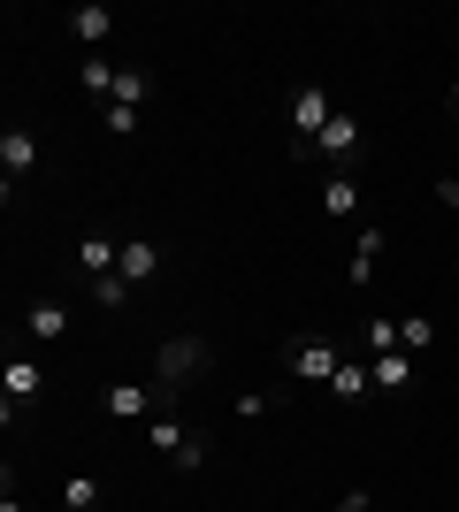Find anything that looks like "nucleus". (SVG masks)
Masks as SVG:
<instances>
[{"instance_id":"f257e3e1","label":"nucleus","mask_w":459,"mask_h":512,"mask_svg":"<svg viewBox=\"0 0 459 512\" xmlns=\"http://www.w3.org/2000/svg\"><path fill=\"white\" fill-rule=\"evenodd\" d=\"M146 444L161 451V459H169L176 474H199V467H207V436H199V428L184 421V413H176L169 398H161V413L146 421Z\"/></svg>"},{"instance_id":"f03ea898","label":"nucleus","mask_w":459,"mask_h":512,"mask_svg":"<svg viewBox=\"0 0 459 512\" xmlns=\"http://www.w3.org/2000/svg\"><path fill=\"white\" fill-rule=\"evenodd\" d=\"M46 398V367L23 352L16 337H8V367H0V421H16V413H31Z\"/></svg>"},{"instance_id":"7ed1b4c3","label":"nucleus","mask_w":459,"mask_h":512,"mask_svg":"<svg viewBox=\"0 0 459 512\" xmlns=\"http://www.w3.org/2000/svg\"><path fill=\"white\" fill-rule=\"evenodd\" d=\"M207 367H215L207 337H169L161 352H153V390H184V383H199Z\"/></svg>"},{"instance_id":"20e7f679","label":"nucleus","mask_w":459,"mask_h":512,"mask_svg":"<svg viewBox=\"0 0 459 512\" xmlns=\"http://www.w3.org/2000/svg\"><path fill=\"white\" fill-rule=\"evenodd\" d=\"M329 123H337V100H329L322 85L291 92V153H299V161H314V138H322Z\"/></svg>"},{"instance_id":"39448f33","label":"nucleus","mask_w":459,"mask_h":512,"mask_svg":"<svg viewBox=\"0 0 459 512\" xmlns=\"http://www.w3.org/2000/svg\"><path fill=\"white\" fill-rule=\"evenodd\" d=\"M31 169H39V138H31L23 123H8L0 130V199H16V184Z\"/></svg>"},{"instance_id":"423d86ee","label":"nucleus","mask_w":459,"mask_h":512,"mask_svg":"<svg viewBox=\"0 0 459 512\" xmlns=\"http://www.w3.org/2000/svg\"><path fill=\"white\" fill-rule=\"evenodd\" d=\"M284 360H291V375H299V383H322V390H329V375L345 367V352H337L329 337H299Z\"/></svg>"},{"instance_id":"0eeeda50","label":"nucleus","mask_w":459,"mask_h":512,"mask_svg":"<svg viewBox=\"0 0 459 512\" xmlns=\"http://www.w3.org/2000/svg\"><path fill=\"white\" fill-rule=\"evenodd\" d=\"M100 406H108V421H153V413H161V390L108 383V390H100Z\"/></svg>"},{"instance_id":"6e6552de","label":"nucleus","mask_w":459,"mask_h":512,"mask_svg":"<svg viewBox=\"0 0 459 512\" xmlns=\"http://www.w3.org/2000/svg\"><path fill=\"white\" fill-rule=\"evenodd\" d=\"M314 153H322V161H337V169H345V161H360V115H345V107H337V123L314 138Z\"/></svg>"},{"instance_id":"1a4fd4ad","label":"nucleus","mask_w":459,"mask_h":512,"mask_svg":"<svg viewBox=\"0 0 459 512\" xmlns=\"http://www.w3.org/2000/svg\"><path fill=\"white\" fill-rule=\"evenodd\" d=\"M115 276L131 283V291H138V283H153V276H161V245H153V237H123V260H115Z\"/></svg>"},{"instance_id":"9d476101","label":"nucleus","mask_w":459,"mask_h":512,"mask_svg":"<svg viewBox=\"0 0 459 512\" xmlns=\"http://www.w3.org/2000/svg\"><path fill=\"white\" fill-rule=\"evenodd\" d=\"M23 337H31V344H62V337H69V306H62V299H31Z\"/></svg>"},{"instance_id":"9b49d317","label":"nucleus","mask_w":459,"mask_h":512,"mask_svg":"<svg viewBox=\"0 0 459 512\" xmlns=\"http://www.w3.org/2000/svg\"><path fill=\"white\" fill-rule=\"evenodd\" d=\"M115 260H123V237H108V230L77 237V268H85V276H115Z\"/></svg>"},{"instance_id":"f8f14e48","label":"nucleus","mask_w":459,"mask_h":512,"mask_svg":"<svg viewBox=\"0 0 459 512\" xmlns=\"http://www.w3.org/2000/svg\"><path fill=\"white\" fill-rule=\"evenodd\" d=\"M115 31V8H100V0H85V8H69V39L77 46H100Z\"/></svg>"},{"instance_id":"ddd939ff","label":"nucleus","mask_w":459,"mask_h":512,"mask_svg":"<svg viewBox=\"0 0 459 512\" xmlns=\"http://www.w3.org/2000/svg\"><path fill=\"white\" fill-rule=\"evenodd\" d=\"M329 398H337V406H360V398H375L368 360H345V367H337V375H329Z\"/></svg>"},{"instance_id":"4468645a","label":"nucleus","mask_w":459,"mask_h":512,"mask_svg":"<svg viewBox=\"0 0 459 512\" xmlns=\"http://www.w3.org/2000/svg\"><path fill=\"white\" fill-rule=\"evenodd\" d=\"M368 375H375V390H414V352H375Z\"/></svg>"},{"instance_id":"2eb2a0df","label":"nucleus","mask_w":459,"mask_h":512,"mask_svg":"<svg viewBox=\"0 0 459 512\" xmlns=\"http://www.w3.org/2000/svg\"><path fill=\"white\" fill-rule=\"evenodd\" d=\"M375 260H383V230H360L352 237V260H345V283H368Z\"/></svg>"},{"instance_id":"dca6fc26","label":"nucleus","mask_w":459,"mask_h":512,"mask_svg":"<svg viewBox=\"0 0 459 512\" xmlns=\"http://www.w3.org/2000/svg\"><path fill=\"white\" fill-rule=\"evenodd\" d=\"M352 207H360V184H352V176L337 169V176H329V184H322V214H329V222H345Z\"/></svg>"},{"instance_id":"f3484780","label":"nucleus","mask_w":459,"mask_h":512,"mask_svg":"<svg viewBox=\"0 0 459 512\" xmlns=\"http://www.w3.org/2000/svg\"><path fill=\"white\" fill-rule=\"evenodd\" d=\"M146 100H153V77H146V69H115L108 107H146Z\"/></svg>"},{"instance_id":"a211bd4d","label":"nucleus","mask_w":459,"mask_h":512,"mask_svg":"<svg viewBox=\"0 0 459 512\" xmlns=\"http://www.w3.org/2000/svg\"><path fill=\"white\" fill-rule=\"evenodd\" d=\"M77 85H85L92 100H108V92H115V62H108V54H85V69H77Z\"/></svg>"},{"instance_id":"6ab92c4d","label":"nucleus","mask_w":459,"mask_h":512,"mask_svg":"<svg viewBox=\"0 0 459 512\" xmlns=\"http://www.w3.org/2000/svg\"><path fill=\"white\" fill-rule=\"evenodd\" d=\"M429 344H437V321H429V314H406V321H398V352H429Z\"/></svg>"},{"instance_id":"aec40b11","label":"nucleus","mask_w":459,"mask_h":512,"mask_svg":"<svg viewBox=\"0 0 459 512\" xmlns=\"http://www.w3.org/2000/svg\"><path fill=\"white\" fill-rule=\"evenodd\" d=\"M62 505L69 512H92V505H100V474H69V482H62Z\"/></svg>"},{"instance_id":"412c9836","label":"nucleus","mask_w":459,"mask_h":512,"mask_svg":"<svg viewBox=\"0 0 459 512\" xmlns=\"http://www.w3.org/2000/svg\"><path fill=\"white\" fill-rule=\"evenodd\" d=\"M123 299H131L123 276H92V306H100V314H123Z\"/></svg>"},{"instance_id":"4be33fe9","label":"nucleus","mask_w":459,"mask_h":512,"mask_svg":"<svg viewBox=\"0 0 459 512\" xmlns=\"http://www.w3.org/2000/svg\"><path fill=\"white\" fill-rule=\"evenodd\" d=\"M360 344H368V360H375V352H398V321H383V314H375Z\"/></svg>"},{"instance_id":"5701e85b","label":"nucleus","mask_w":459,"mask_h":512,"mask_svg":"<svg viewBox=\"0 0 459 512\" xmlns=\"http://www.w3.org/2000/svg\"><path fill=\"white\" fill-rule=\"evenodd\" d=\"M100 123H108V138H131V130H138V107H108Z\"/></svg>"},{"instance_id":"b1692460","label":"nucleus","mask_w":459,"mask_h":512,"mask_svg":"<svg viewBox=\"0 0 459 512\" xmlns=\"http://www.w3.org/2000/svg\"><path fill=\"white\" fill-rule=\"evenodd\" d=\"M368 505H375V490H345V497H337L329 512H368Z\"/></svg>"},{"instance_id":"393cba45","label":"nucleus","mask_w":459,"mask_h":512,"mask_svg":"<svg viewBox=\"0 0 459 512\" xmlns=\"http://www.w3.org/2000/svg\"><path fill=\"white\" fill-rule=\"evenodd\" d=\"M437 199H444V207H459V176H444V184H437Z\"/></svg>"},{"instance_id":"a878e982","label":"nucleus","mask_w":459,"mask_h":512,"mask_svg":"<svg viewBox=\"0 0 459 512\" xmlns=\"http://www.w3.org/2000/svg\"><path fill=\"white\" fill-rule=\"evenodd\" d=\"M0 512H23V497H16V490H8V497H0Z\"/></svg>"},{"instance_id":"bb28decb","label":"nucleus","mask_w":459,"mask_h":512,"mask_svg":"<svg viewBox=\"0 0 459 512\" xmlns=\"http://www.w3.org/2000/svg\"><path fill=\"white\" fill-rule=\"evenodd\" d=\"M452 107H459V85H452Z\"/></svg>"}]
</instances>
